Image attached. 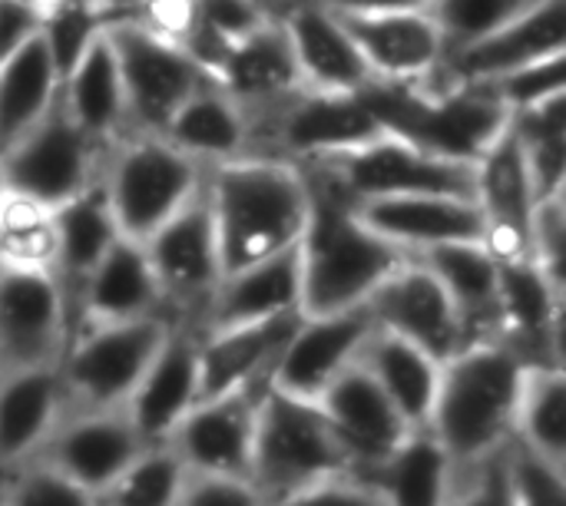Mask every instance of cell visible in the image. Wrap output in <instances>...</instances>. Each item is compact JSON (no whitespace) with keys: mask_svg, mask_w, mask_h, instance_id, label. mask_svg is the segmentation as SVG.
<instances>
[{"mask_svg":"<svg viewBox=\"0 0 566 506\" xmlns=\"http://www.w3.org/2000/svg\"><path fill=\"white\" fill-rule=\"evenodd\" d=\"M206 199L226 272L295 249L312 215L305 172L269 152L206 166Z\"/></svg>","mask_w":566,"mask_h":506,"instance_id":"obj_1","label":"cell"},{"mask_svg":"<svg viewBox=\"0 0 566 506\" xmlns=\"http://www.w3.org/2000/svg\"><path fill=\"white\" fill-rule=\"evenodd\" d=\"M308 179V176H305ZM312 215L298 242L302 259V315L358 312L378 285L411 255L375 235L355 205L335 189L308 179Z\"/></svg>","mask_w":566,"mask_h":506,"instance_id":"obj_2","label":"cell"},{"mask_svg":"<svg viewBox=\"0 0 566 506\" xmlns=\"http://www.w3.org/2000/svg\"><path fill=\"white\" fill-rule=\"evenodd\" d=\"M524 368L527 361L501 341H474L441 365L428 431L454 467L478 464L511 444Z\"/></svg>","mask_w":566,"mask_h":506,"instance_id":"obj_3","label":"cell"},{"mask_svg":"<svg viewBox=\"0 0 566 506\" xmlns=\"http://www.w3.org/2000/svg\"><path fill=\"white\" fill-rule=\"evenodd\" d=\"M206 182V166L159 133L119 136L99 166V186L119 235L146 242Z\"/></svg>","mask_w":566,"mask_h":506,"instance_id":"obj_4","label":"cell"},{"mask_svg":"<svg viewBox=\"0 0 566 506\" xmlns=\"http://www.w3.org/2000/svg\"><path fill=\"white\" fill-rule=\"evenodd\" d=\"M342 474L355 471L318 404L265 388L255 414L249 467V481L262 494L265 506H275L318 481Z\"/></svg>","mask_w":566,"mask_h":506,"instance_id":"obj_5","label":"cell"},{"mask_svg":"<svg viewBox=\"0 0 566 506\" xmlns=\"http://www.w3.org/2000/svg\"><path fill=\"white\" fill-rule=\"evenodd\" d=\"M298 169L308 179L345 196L352 205L365 199L421 196V192L474 199V162L418 146L391 129L378 133L365 146L315 162H302Z\"/></svg>","mask_w":566,"mask_h":506,"instance_id":"obj_6","label":"cell"},{"mask_svg":"<svg viewBox=\"0 0 566 506\" xmlns=\"http://www.w3.org/2000/svg\"><path fill=\"white\" fill-rule=\"evenodd\" d=\"M169 328L163 318L80 321L56 365L66 411L126 408Z\"/></svg>","mask_w":566,"mask_h":506,"instance_id":"obj_7","label":"cell"},{"mask_svg":"<svg viewBox=\"0 0 566 506\" xmlns=\"http://www.w3.org/2000/svg\"><path fill=\"white\" fill-rule=\"evenodd\" d=\"M106 36L123 76L129 133H163L176 106L216 80L179 40L149 30L133 13L113 20Z\"/></svg>","mask_w":566,"mask_h":506,"instance_id":"obj_8","label":"cell"},{"mask_svg":"<svg viewBox=\"0 0 566 506\" xmlns=\"http://www.w3.org/2000/svg\"><path fill=\"white\" fill-rule=\"evenodd\" d=\"M106 149L109 146L93 143L56 99L36 126L0 149L3 192L60 209L99 179Z\"/></svg>","mask_w":566,"mask_h":506,"instance_id":"obj_9","label":"cell"},{"mask_svg":"<svg viewBox=\"0 0 566 506\" xmlns=\"http://www.w3.org/2000/svg\"><path fill=\"white\" fill-rule=\"evenodd\" d=\"M143 245L156 272L169 325L192 328L199 335L202 312L226 275L212 209L206 199V182Z\"/></svg>","mask_w":566,"mask_h":506,"instance_id":"obj_10","label":"cell"},{"mask_svg":"<svg viewBox=\"0 0 566 506\" xmlns=\"http://www.w3.org/2000/svg\"><path fill=\"white\" fill-rule=\"evenodd\" d=\"M385 133L365 93L298 89L252 126V152L282 156L295 166L348 152Z\"/></svg>","mask_w":566,"mask_h":506,"instance_id":"obj_11","label":"cell"},{"mask_svg":"<svg viewBox=\"0 0 566 506\" xmlns=\"http://www.w3.org/2000/svg\"><path fill=\"white\" fill-rule=\"evenodd\" d=\"M73 335V308L53 272L0 265V378L56 368Z\"/></svg>","mask_w":566,"mask_h":506,"instance_id":"obj_12","label":"cell"},{"mask_svg":"<svg viewBox=\"0 0 566 506\" xmlns=\"http://www.w3.org/2000/svg\"><path fill=\"white\" fill-rule=\"evenodd\" d=\"M365 312L375 328L408 338L438 361H448L461 348H468V335L454 302L448 298L444 285L428 272V265L415 255L378 285Z\"/></svg>","mask_w":566,"mask_h":506,"instance_id":"obj_13","label":"cell"},{"mask_svg":"<svg viewBox=\"0 0 566 506\" xmlns=\"http://www.w3.org/2000/svg\"><path fill=\"white\" fill-rule=\"evenodd\" d=\"M474 202L488 229L484 245L497 259H531V225L541 199L511 119L474 159Z\"/></svg>","mask_w":566,"mask_h":506,"instance_id":"obj_14","label":"cell"},{"mask_svg":"<svg viewBox=\"0 0 566 506\" xmlns=\"http://www.w3.org/2000/svg\"><path fill=\"white\" fill-rule=\"evenodd\" d=\"M143 447L146 441L123 408L66 411L33 461L50 464L56 474L96 497L139 457Z\"/></svg>","mask_w":566,"mask_h":506,"instance_id":"obj_15","label":"cell"},{"mask_svg":"<svg viewBox=\"0 0 566 506\" xmlns=\"http://www.w3.org/2000/svg\"><path fill=\"white\" fill-rule=\"evenodd\" d=\"M265 388L269 384L202 398L176 424L166 444L179 454L189 474L249 477L255 414H259V401Z\"/></svg>","mask_w":566,"mask_h":506,"instance_id":"obj_16","label":"cell"},{"mask_svg":"<svg viewBox=\"0 0 566 506\" xmlns=\"http://www.w3.org/2000/svg\"><path fill=\"white\" fill-rule=\"evenodd\" d=\"M315 404L342 441L355 477L365 481H371V474L411 431L388 394L378 388V381L358 361L345 368Z\"/></svg>","mask_w":566,"mask_h":506,"instance_id":"obj_17","label":"cell"},{"mask_svg":"<svg viewBox=\"0 0 566 506\" xmlns=\"http://www.w3.org/2000/svg\"><path fill=\"white\" fill-rule=\"evenodd\" d=\"M371 328L375 325L365 308L315 318L302 315L279 361L272 365L269 388L315 404L325 394V388L358 361V351Z\"/></svg>","mask_w":566,"mask_h":506,"instance_id":"obj_18","label":"cell"},{"mask_svg":"<svg viewBox=\"0 0 566 506\" xmlns=\"http://www.w3.org/2000/svg\"><path fill=\"white\" fill-rule=\"evenodd\" d=\"M497 341L527 365H560L564 288L534 259H497Z\"/></svg>","mask_w":566,"mask_h":506,"instance_id":"obj_19","label":"cell"},{"mask_svg":"<svg viewBox=\"0 0 566 506\" xmlns=\"http://www.w3.org/2000/svg\"><path fill=\"white\" fill-rule=\"evenodd\" d=\"M302 89L361 93L375 83L348 23L322 0H295L282 17Z\"/></svg>","mask_w":566,"mask_h":506,"instance_id":"obj_20","label":"cell"},{"mask_svg":"<svg viewBox=\"0 0 566 506\" xmlns=\"http://www.w3.org/2000/svg\"><path fill=\"white\" fill-rule=\"evenodd\" d=\"M358 219L408 255H421L438 245L454 242H484V215L471 196H388V199H365L355 205Z\"/></svg>","mask_w":566,"mask_h":506,"instance_id":"obj_21","label":"cell"},{"mask_svg":"<svg viewBox=\"0 0 566 506\" xmlns=\"http://www.w3.org/2000/svg\"><path fill=\"white\" fill-rule=\"evenodd\" d=\"M202 401L199 375V335L192 328H169L166 341L143 371L136 391L126 401V414L146 444H163L176 424Z\"/></svg>","mask_w":566,"mask_h":506,"instance_id":"obj_22","label":"cell"},{"mask_svg":"<svg viewBox=\"0 0 566 506\" xmlns=\"http://www.w3.org/2000/svg\"><path fill=\"white\" fill-rule=\"evenodd\" d=\"M342 17L375 83H424L444 63L448 46L428 10L342 13Z\"/></svg>","mask_w":566,"mask_h":506,"instance_id":"obj_23","label":"cell"},{"mask_svg":"<svg viewBox=\"0 0 566 506\" xmlns=\"http://www.w3.org/2000/svg\"><path fill=\"white\" fill-rule=\"evenodd\" d=\"M557 53H566V0H541L497 33L448 53L441 73L454 83H491Z\"/></svg>","mask_w":566,"mask_h":506,"instance_id":"obj_24","label":"cell"},{"mask_svg":"<svg viewBox=\"0 0 566 506\" xmlns=\"http://www.w3.org/2000/svg\"><path fill=\"white\" fill-rule=\"evenodd\" d=\"M212 76L249 113L252 126L302 89L298 66L279 17L232 43L216 63Z\"/></svg>","mask_w":566,"mask_h":506,"instance_id":"obj_25","label":"cell"},{"mask_svg":"<svg viewBox=\"0 0 566 506\" xmlns=\"http://www.w3.org/2000/svg\"><path fill=\"white\" fill-rule=\"evenodd\" d=\"M279 315H302V259L298 245L226 272L209 298L199 335L269 321Z\"/></svg>","mask_w":566,"mask_h":506,"instance_id":"obj_26","label":"cell"},{"mask_svg":"<svg viewBox=\"0 0 566 506\" xmlns=\"http://www.w3.org/2000/svg\"><path fill=\"white\" fill-rule=\"evenodd\" d=\"M73 312H76L73 328L80 321H139V318L169 321L146 245L119 235L80 285Z\"/></svg>","mask_w":566,"mask_h":506,"instance_id":"obj_27","label":"cell"},{"mask_svg":"<svg viewBox=\"0 0 566 506\" xmlns=\"http://www.w3.org/2000/svg\"><path fill=\"white\" fill-rule=\"evenodd\" d=\"M298 321H302V315H279L269 321L199 335L202 398L269 384L272 365L279 361V355Z\"/></svg>","mask_w":566,"mask_h":506,"instance_id":"obj_28","label":"cell"},{"mask_svg":"<svg viewBox=\"0 0 566 506\" xmlns=\"http://www.w3.org/2000/svg\"><path fill=\"white\" fill-rule=\"evenodd\" d=\"M63 414L66 398L56 368L0 378V481L43 451Z\"/></svg>","mask_w":566,"mask_h":506,"instance_id":"obj_29","label":"cell"},{"mask_svg":"<svg viewBox=\"0 0 566 506\" xmlns=\"http://www.w3.org/2000/svg\"><path fill=\"white\" fill-rule=\"evenodd\" d=\"M63 113L99 146H113L129 133L126 93L116 63V50L106 33H99L80 60L63 73L60 83Z\"/></svg>","mask_w":566,"mask_h":506,"instance_id":"obj_30","label":"cell"},{"mask_svg":"<svg viewBox=\"0 0 566 506\" xmlns=\"http://www.w3.org/2000/svg\"><path fill=\"white\" fill-rule=\"evenodd\" d=\"M159 136H166L199 166H216L252 152L249 113L219 86V80H209L192 96H186Z\"/></svg>","mask_w":566,"mask_h":506,"instance_id":"obj_31","label":"cell"},{"mask_svg":"<svg viewBox=\"0 0 566 506\" xmlns=\"http://www.w3.org/2000/svg\"><path fill=\"white\" fill-rule=\"evenodd\" d=\"M418 262L444 285L448 298L454 302L468 345L474 341H497L501 328V305H497V255L484 242H454L438 245L421 255Z\"/></svg>","mask_w":566,"mask_h":506,"instance_id":"obj_32","label":"cell"},{"mask_svg":"<svg viewBox=\"0 0 566 506\" xmlns=\"http://www.w3.org/2000/svg\"><path fill=\"white\" fill-rule=\"evenodd\" d=\"M358 365L378 381V388L388 394V401L411 431L428 428L444 361H438L434 355H428L401 335L371 328L358 351Z\"/></svg>","mask_w":566,"mask_h":506,"instance_id":"obj_33","label":"cell"},{"mask_svg":"<svg viewBox=\"0 0 566 506\" xmlns=\"http://www.w3.org/2000/svg\"><path fill=\"white\" fill-rule=\"evenodd\" d=\"M53 219H56L53 275L60 278V285L70 298V308H73L80 285L86 282L93 265L106 255V249L119 239V229H116V219L109 212L99 179L90 189H83L80 196H73L70 202H63L60 209H53ZM73 321H76V312H73Z\"/></svg>","mask_w":566,"mask_h":506,"instance_id":"obj_34","label":"cell"},{"mask_svg":"<svg viewBox=\"0 0 566 506\" xmlns=\"http://www.w3.org/2000/svg\"><path fill=\"white\" fill-rule=\"evenodd\" d=\"M60 83L63 76L40 33L0 60V149L56 106Z\"/></svg>","mask_w":566,"mask_h":506,"instance_id":"obj_35","label":"cell"},{"mask_svg":"<svg viewBox=\"0 0 566 506\" xmlns=\"http://www.w3.org/2000/svg\"><path fill=\"white\" fill-rule=\"evenodd\" d=\"M511 441L566 471V375L560 365H527L514 404Z\"/></svg>","mask_w":566,"mask_h":506,"instance_id":"obj_36","label":"cell"},{"mask_svg":"<svg viewBox=\"0 0 566 506\" xmlns=\"http://www.w3.org/2000/svg\"><path fill=\"white\" fill-rule=\"evenodd\" d=\"M454 464L428 428L408 431V438L371 474L385 506H444Z\"/></svg>","mask_w":566,"mask_h":506,"instance_id":"obj_37","label":"cell"},{"mask_svg":"<svg viewBox=\"0 0 566 506\" xmlns=\"http://www.w3.org/2000/svg\"><path fill=\"white\" fill-rule=\"evenodd\" d=\"M511 129L524 149L537 199H554L566 192V93L534 109L514 113Z\"/></svg>","mask_w":566,"mask_h":506,"instance_id":"obj_38","label":"cell"},{"mask_svg":"<svg viewBox=\"0 0 566 506\" xmlns=\"http://www.w3.org/2000/svg\"><path fill=\"white\" fill-rule=\"evenodd\" d=\"M186 477V464L166 441L146 444L139 457L96 494V506H179Z\"/></svg>","mask_w":566,"mask_h":506,"instance_id":"obj_39","label":"cell"},{"mask_svg":"<svg viewBox=\"0 0 566 506\" xmlns=\"http://www.w3.org/2000/svg\"><path fill=\"white\" fill-rule=\"evenodd\" d=\"M0 265L53 272V265H56L53 209L3 192V199H0Z\"/></svg>","mask_w":566,"mask_h":506,"instance_id":"obj_40","label":"cell"},{"mask_svg":"<svg viewBox=\"0 0 566 506\" xmlns=\"http://www.w3.org/2000/svg\"><path fill=\"white\" fill-rule=\"evenodd\" d=\"M129 7H119L113 0H50L43 7L40 36L53 53V63L60 76L80 60V53L109 30L113 20L129 17Z\"/></svg>","mask_w":566,"mask_h":506,"instance_id":"obj_41","label":"cell"},{"mask_svg":"<svg viewBox=\"0 0 566 506\" xmlns=\"http://www.w3.org/2000/svg\"><path fill=\"white\" fill-rule=\"evenodd\" d=\"M541 0H431L428 13L441 30L448 53H454L497 33Z\"/></svg>","mask_w":566,"mask_h":506,"instance_id":"obj_42","label":"cell"},{"mask_svg":"<svg viewBox=\"0 0 566 506\" xmlns=\"http://www.w3.org/2000/svg\"><path fill=\"white\" fill-rule=\"evenodd\" d=\"M481 86H488V93L507 109V116L534 109V106L566 93V53L527 63L521 70H511L504 76L491 80V83H481Z\"/></svg>","mask_w":566,"mask_h":506,"instance_id":"obj_43","label":"cell"},{"mask_svg":"<svg viewBox=\"0 0 566 506\" xmlns=\"http://www.w3.org/2000/svg\"><path fill=\"white\" fill-rule=\"evenodd\" d=\"M0 506H96V497L43 461H30L0 481Z\"/></svg>","mask_w":566,"mask_h":506,"instance_id":"obj_44","label":"cell"},{"mask_svg":"<svg viewBox=\"0 0 566 506\" xmlns=\"http://www.w3.org/2000/svg\"><path fill=\"white\" fill-rule=\"evenodd\" d=\"M507 481L514 506H566V471L507 444Z\"/></svg>","mask_w":566,"mask_h":506,"instance_id":"obj_45","label":"cell"},{"mask_svg":"<svg viewBox=\"0 0 566 506\" xmlns=\"http://www.w3.org/2000/svg\"><path fill=\"white\" fill-rule=\"evenodd\" d=\"M444 506H514L507 481V447L478 464L454 467Z\"/></svg>","mask_w":566,"mask_h":506,"instance_id":"obj_46","label":"cell"},{"mask_svg":"<svg viewBox=\"0 0 566 506\" xmlns=\"http://www.w3.org/2000/svg\"><path fill=\"white\" fill-rule=\"evenodd\" d=\"M275 506H385V500L371 481L342 474V477L318 481V484L279 500Z\"/></svg>","mask_w":566,"mask_h":506,"instance_id":"obj_47","label":"cell"},{"mask_svg":"<svg viewBox=\"0 0 566 506\" xmlns=\"http://www.w3.org/2000/svg\"><path fill=\"white\" fill-rule=\"evenodd\" d=\"M179 506H265V500L249 477L189 474Z\"/></svg>","mask_w":566,"mask_h":506,"instance_id":"obj_48","label":"cell"},{"mask_svg":"<svg viewBox=\"0 0 566 506\" xmlns=\"http://www.w3.org/2000/svg\"><path fill=\"white\" fill-rule=\"evenodd\" d=\"M43 0H0V60L40 33Z\"/></svg>","mask_w":566,"mask_h":506,"instance_id":"obj_49","label":"cell"},{"mask_svg":"<svg viewBox=\"0 0 566 506\" xmlns=\"http://www.w3.org/2000/svg\"><path fill=\"white\" fill-rule=\"evenodd\" d=\"M338 13H398V10H428L431 0H322Z\"/></svg>","mask_w":566,"mask_h":506,"instance_id":"obj_50","label":"cell"},{"mask_svg":"<svg viewBox=\"0 0 566 506\" xmlns=\"http://www.w3.org/2000/svg\"><path fill=\"white\" fill-rule=\"evenodd\" d=\"M269 13H275V17H282V7H279V0H259Z\"/></svg>","mask_w":566,"mask_h":506,"instance_id":"obj_51","label":"cell"},{"mask_svg":"<svg viewBox=\"0 0 566 506\" xmlns=\"http://www.w3.org/2000/svg\"><path fill=\"white\" fill-rule=\"evenodd\" d=\"M0 199H3V179H0Z\"/></svg>","mask_w":566,"mask_h":506,"instance_id":"obj_52","label":"cell"},{"mask_svg":"<svg viewBox=\"0 0 566 506\" xmlns=\"http://www.w3.org/2000/svg\"><path fill=\"white\" fill-rule=\"evenodd\" d=\"M136 3H143V0H133V7H136Z\"/></svg>","mask_w":566,"mask_h":506,"instance_id":"obj_53","label":"cell"}]
</instances>
